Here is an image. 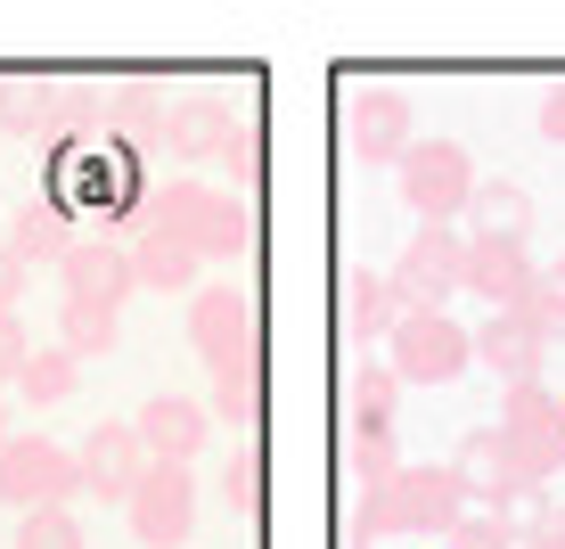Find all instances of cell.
I'll list each match as a JSON object with an SVG mask.
<instances>
[{
    "label": "cell",
    "mask_w": 565,
    "mask_h": 549,
    "mask_svg": "<svg viewBox=\"0 0 565 549\" xmlns=\"http://www.w3.org/2000/svg\"><path fill=\"white\" fill-rule=\"evenodd\" d=\"M148 156L124 140H66L50 156V205H66L83 222V239H107V222H140L148 205Z\"/></svg>",
    "instance_id": "obj_1"
},
{
    "label": "cell",
    "mask_w": 565,
    "mask_h": 549,
    "mask_svg": "<svg viewBox=\"0 0 565 549\" xmlns=\"http://www.w3.org/2000/svg\"><path fill=\"white\" fill-rule=\"evenodd\" d=\"M131 230H172V239H189L205 263H238V254L255 246V205L230 198V189H205V181H164V189H148V205H140Z\"/></svg>",
    "instance_id": "obj_2"
},
{
    "label": "cell",
    "mask_w": 565,
    "mask_h": 549,
    "mask_svg": "<svg viewBox=\"0 0 565 549\" xmlns=\"http://www.w3.org/2000/svg\"><path fill=\"white\" fill-rule=\"evenodd\" d=\"M394 181H402V205L418 213V222H467V198H476V156H467L459 140H411V156L394 165Z\"/></svg>",
    "instance_id": "obj_3"
},
{
    "label": "cell",
    "mask_w": 565,
    "mask_h": 549,
    "mask_svg": "<svg viewBox=\"0 0 565 549\" xmlns=\"http://www.w3.org/2000/svg\"><path fill=\"white\" fill-rule=\"evenodd\" d=\"M385 369L402 386H451L476 369V328H459L451 312H402V328L385 337Z\"/></svg>",
    "instance_id": "obj_4"
},
{
    "label": "cell",
    "mask_w": 565,
    "mask_h": 549,
    "mask_svg": "<svg viewBox=\"0 0 565 549\" xmlns=\"http://www.w3.org/2000/svg\"><path fill=\"white\" fill-rule=\"evenodd\" d=\"M500 435H509L516 484H550L565 467V402L541 378L533 386H509V394H500Z\"/></svg>",
    "instance_id": "obj_5"
},
{
    "label": "cell",
    "mask_w": 565,
    "mask_h": 549,
    "mask_svg": "<svg viewBox=\"0 0 565 549\" xmlns=\"http://www.w3.org/2000/svg\"><path fill=\"white\" fill-rule=\"evenodd\" d=\"M459 271H467V230H451V222H418L411 239H402V254H394V296H402V312H443L459 296Z\"/></svg>",
    "instance_id": "obj_6"
},
{
    "label": "cell",
    "mask_w": 565,
    "mask_h": 549,
    "mask_svg": "<svg viewBox=\"0 0 565 549\" xmlns=\"http://www.w3.org/2000/svg\"><path fill=\"white\" fill-rule=\"evenodd\" d=\"M337 140H344L353 165H402V156H411V99H402L394 83H344Z\"/></svg>",
    "instance_id": "obj_7"
},
{
    "label": "cell",
    "mask_w": 565,
    "mask_h": 549,
    "mask_svg": "<svg viewBox=\"0 0 565 549\" xmlns=\"http://www.w3.org/2000/svg\"><path fill=\"white\" fill-rule=\"evenodd\" d=\"M0 500H9L17 517L66 508V500H83V467H74V451H57L50 435H9L0 443Z\"/></svg>",
    "instance_id": "obj_8"
},
{
    "label": "cell",
    "mask_w": 565,
    "mask_h": 549,
    "mask_svg": "<svg viewBox=\"0 0 565 549\" xmlns=\"http://www.w3.org/2000/svg\"><path fill=\"white\" fill-rule=\"evenodd\" d=\"M124 508H131V534H140V549H181L189 534H198V467L148 460L140 493H131Z\"/></svg>",
    "instance_id": "obj_9"
},
{
    "label": "cell",
    "mask_w": 565,
    "mask_h": 549,
    "mask_svg": "<svg viewBox=\"0 0 565 549\" xmlns=\"http://www.w3.org/2000/svg\"><path fill=\"white\" fill-rule=\"evenodd\" d=\"M74 467H83V500H131L148 476V443L131 419H99L74 451Z\"/></svg>",
    "instance_id": "obj_10"
},
{
    "label": "cell",
    "mask_w": 565,
    "mask_h": 549,
    "mask_svg": "<svg viewBox=\"0 0 565 549\" xmlns=\"http://www.w3.org/2000/svg\"><path fill=\"white\" fill-rule=\"evenodd\" d=\"M189 345L205 352V369H222V361H246V352H263L255 337V296L246 287H198V304H189Z\"/></svg>",
    "instance_id": "obj_11"
},
{
    "label": "cell",
    "mask_w": 565,
    "mask_h": 549,
    "mask_svg": "<svg viewBox=\"0 0 565 549\" xmlns=\"http://www.w3.org/2000/svg\"><path fill=\"white\" fill-rule=\"evenodd\" d=\"M337 328H344V345H353V352L385 345V337L402 328L394 279H385V271H369V263H344V271H337Z\"/></svg>",
    "instance_id": "obj_12"
},
{
    "label": "cell",
    "mask_w": 565,
    "mask_h": 549,
    "mask_svg": "<svg viewBox=\"0 0 565 549\" xmlns=\"http://www.w3.org/2000/svg\"><path fill=\"white\" fill-rule=\"evenodd\" d=\"M394 493H402V534H418V541H451L459 525L476 517L467 493H459V476H451V460L443 467H402Z\"/></svg>",
    "instance_id": "obj_13"
},
{
    "label": "cell",
    "mask_w": 565,
    "mask_h": 549,
    "mask_svg": "<svg viewBox=\"0 0 565 549\" xmlns=\"http://www.w3.org/2000/svg\"><path fill=\"white\" fill-rule=\"evenodd\" d=\"M57 287H66V304H107V312H124V296L140 287L131 246H124V239H74V254L57 263Z\"/></svg>",
    "instance_id": "obj_14"
},
{
    "label": "cell",
    "mask_w": 565,
    "mask_h": 549,
    "mask_svg": "<svg viewBox=\"0 0 565 549\" xmlns=\"http://www.w3.org/2000/svg\"><path fill=\"white\" fill-rule=\"evenodd\" d=\"M533 246L524 239H467V271H459V296L492 304V312H516L524 287H533Z\"/></svg>",
    "instance_id": "obj_15"
},
{
    "label": "cell",
    "mask_w": 565,
    "mask_h": 549,
    "mask_svg": "<svg viewBox=\"0 0 565 549\" xmlns=\"http://www.w3.org/2000/svg\"><path fill=\"white\" fill-rule=\"evenodd\" d=\"M230 131H238V107H230V99H213V91H198V99H172L156 156H172V165H222Z\"/></svg>",
    "instance_id": "obj_16"
},
{
    "label": "cell",
    "mask_w": 565,
    "mask_h": 549,
    "mask_svg": "<svg viewBox=\"0 0 565 549\" xmlns=\"http://www.w3.org/2000/svg\"><path fill=\"white\" fill-rule=\"evenodd\" d=\"M541 361H550V345H541V328L524 320V312H483V328H476V369H492L500 386H533Z\"/></svg>",
    "instance_id": "obj_17"
},
{
    "label": "cell",
    "mask_w": 565,
    "mask_h": 549,
    "mask_svg": "<svg viewBox=\"0 0 565 549\" xmlns=\"http://www.w3.org/2000/svg\"><path fill=\"white\" fill-rule=\"evenodd\" d=\"M131 426H140L148 460H181V467H189V460L205 451V435H213V410H205V402H189V394H148Z\"/></svg>",
    "instance_id": "obj_18"
},
{
    "label": "cell",
    "mask_w": 565,
    "mask_h": 549,
    "mask_svg": "<svg viewBox=\"0 0 565 549\" xmlns=\"http://www.w3.org/2000/svg\"><path fill=\"white\" fill-rule=\"evenodd\" d=\"M164 115H172V91H164V83H148V74L107 83V140L156 156V140H164Z\"/></svg>",
    "instance_id": "obj_19"
},
{
    "label": "cell",
    "mask_w": 565,
    "mask_h": 549,
    "mask_svg": "<svg viewBox=\"0 0 565 549\" xmlns=\"http://www.w3.org/2000/svg\"><path fill=\"white\" fill-rule=\"evenodd\" d=\"M451 476H459V493L467 500H483V508H500L516 493V467H509V435L500 426H467L459 451H451Z\"/></svg>",
    "instance_id": "obj_20"
},
{
    "label": "cell",
    "mask_w": 565,
    "mask_h": 549,
    "mask_svg": "<svg viewBox=\"0 0 565 549\" xmlns=\"http://www.w3.org/2000/svg\"><path fill=\"white\" fill-rule=\"evenodd\" d=\"M74 239H83V222H74L66 205H50V198H33V205H17V230H9V246H17V263H66Z\"/></svg>",
    "instance_id": "obj_21"
},
{
    "label": "cell",
    "mask_w": 565,
    "mask_h": 549,
    "mask_svg": "<svg viewBox=\"0 0 565 549\" xmlns=\"http://www.w3.org/2000/svg\"><path fill=\"white\" fill-rule=\"evenodd\" d=\"M394 410H402V378L385 361H369V352H353V369H344V426H385L394 435Z\"/></svg>",
    "instance_id": "obj_22"
},
{
    "label": "cell",
    "mask_w": 565,
    "mask_h": 549,
    "mask_svg": "<svg viewBox=\"0 0 565 549\" xmlns=\"http://www.w3.org/2000/svg\"><path fill=\"white\" fill-rule=\"evenodd\" d=\"M205 410H213L222 426H238V435H255V426H263V352L213 369V402H205Z\"/></svg>",
    "instance_id": "obj_23"
},
{
    "label": "cell",
    "mask_w": 565,
    "mask_h": 549,
    "mask_svg": "<svg viewBox=\"0 0 565 549\" xmlns=\"http://www.w3.org/2000/svg\"><path fill=\"white\" fill-rule=\"evenodd\" d=\"M467 239H533V198L516 181H476L467 198Z\"/></svg>",
    "instance_id": "obj_24"
},
{
    "label": "cell",
    "mask_w": 565,
    "mask_h": 549,
    "mask_svg": "<svg viewBox=\"0 0 565 549\" xmlns=\"http://www.w3.org/2000/svg\"><path fill=\"white\" fill-rule=\"evenodd\" d=\"M198 263L205 254L189 246V239H172V230H131V271H140V287H189L198 279Z\"/></svg>",
    "instance_id": "obj_25"
},
{
    "label": "cell",
    "mask_w": 565,
    "mask_h": 549,
    "mask_svg": "<svg viewBox=\"0 0 565 549\" xmlns=\"http://www.w3.org/2000/svg\"><path fill=\"white\" fill-rule=\"evenodd\" d=\"M50 115H57V83L0 74V131H9V140H50Z\"/></svg>",
    "instance_id": "obj_26"
},
{
    "label": "cell",
    "mask_w": 565,
    "mask_h": 549,
    "mask_svg": "<svg viewBox=\"0 0 565 549\" xmlns=\"http://www.w3.org/2000/svg\"><path fill=\"white\" fill-rule=\"evenodd\" d=\"M74 386H83V361H74L66 345H50V352H33L25 369H17V402H33V410H57L74 394Z\"/></svg>",
    "instance_id": "obj_27"
},
{
    "label": "cell",
    "mask_w": 565,
    "mask_h": 549,
    "mask_svg": "<svg viewBox=\"0 0 565 549\" xmlns=\"http://www.w3.org/2000/svg\"><path fill=\"white\" fill-rule=\"evenodd\" d=\"M344 476H353V493L394 484L402 476V443L385 435V426H344Z\"/></svg>",
    "instance_id": "obj_28"
},
{
    "label": "cell",
    "mask_w": 565,
    "mask_h": 549,
    "mask_svg": "<svg viewBox=\"0 0 565 549\" xmlns=\"http://www.w3.org/2000/svg\"><path fill=\"white\" fill-rule=\"evenodd\" d=\"M115 337H124V312H107V304H66V312H57V345H66L74 361L115 352Z\"/></svg>",
    "instance_id": "obj_29"
},
{
    "label": "cell",
    "mask_w": 565,
    "mask_h": 549,
    "mask_svg": "<svg viewBox=\"0 0 565 549\" xmlns=\"http://www.w3.org/2000/svg\"><path fill=\"white\" fill-rule=\"evenodd\" d=\"M492 517L509 525V541H516V549H533V541H541V534L557 525V500H550V484H516V493L500 500Z\"/></svg>",
    "instance_id": "obj_30"
},
{
    "label": "cell",
    "mask_w": 565,
    "mask_h": 549,
    "mask_svg": "<svg viewBox=\"0 0 565 549\" xmlns=\"http://www.w3.org/2000/svg\"><path fill=\"white\" fill-rule=\"evenodd\" d=\"M17 549H90V541L74 508H33V517H17Z\"/></svg>",
    "instance_id": "obj_31"
},
{
    "label": "cell",
    "mask_w": 565,
    "mask_h": 549,
    "mask_svg": "<svg viewBox=\"0 0 565 549\" xmlns=\"http://www.w3.org/2000/svg\"><path fill=\"white\" fill-rule=\"evenodd\" d=\"M222 493H230V508H238V517H255V508H263V443H238V451H230Z\"/></svg>",
    "instance_id": "obj_32"
},
{
    "label": "cell",
    "mask_w": 565,
    "mask_h": 549,
    "mask_svg": "<svg viewBox=\"0 0 565 549\" xmlns=\"http://www.w3.org/2000/svg\"><path fill=\"white\" fill-rule=\"evenodd\" d=\"M516 312L541 328V345H565V287L550 279V271H541V279L524 287V304H516Z\"/></svg>",
    "instance_id": "obj_33"
},
{
    "label": "cell",
    "mask_w": 565,
    "mask_h": 549,
    "mask_svg": "<svg viewBox=\"0 0 565 549\" xmlns=\"http://www.w3.org/2000/svg\"><path fill=\"white\" fill-rule=\"evenodd\" d=\"M222 172H238V189L263 181V124L255 115H238V131H230V148H222Z\"/></svg>",
    "instance_id": "obj_34"
},
{
    "label": "cell",
    "mask_w": 565,
    "mask_h": 549,
    "mask_svg": "<svg viewBox=\"0 0 565 549\" xmlns=\"http://www.w3.org/2000/svg\"><path fill=\"white\" fill-rule=\"evenodd\" d=\"M33 361V337H25V320H17V312H0V394H9L17 386V369Z\"/></svg>",
    "instance_id": "obj_35"
},
{
    "label": "cell",
    "mask_w": 565,
    "mask_h": 549,
    "mask_svg": "<svg viewBox=\"0 0 565 549\" xmlns=\"http://www.w3.org/2000/svg\"><path fill=\"white\" fill-rule=\"evenodd\" d=\"M443 549H516V541H509V525H500L492 508H476V517H467V525H459V534L443 541Z\"/></svg>",
    "instance_id": "obj_36"
},
{
    "label": "cell",
    "mask_w": 565,
    "mask_h": 549,
    "mask_svg": "<svg viewBox=\"0 0 565 549\" xmlns=\"http://www.w3.org/2000/svg\"><path fill=\"white\" fill-rule=\"evenodd\" d=\"M25 304V263H17V246L0 239V312H17Z\"/></svg>",
    "instance_id": "obj_37"
},
{
    "label": "cell",
    "mask_w": 565,
    "mask_h": 549,
    "mask_svg": "<svg viewBox=\"0 0 565 549\" xmlns=\"http://www.w3.org/2000/svg\"><path fill=\"white\" fill-rule=\"evenodd\" d=\"M541 140H557V148H565V83L541 91Z\"/></svg>",
    "instance_id": "obj_38"
},
{
    "label": "cell",
    "mask_w": 565,
    "mask_h": 549,
    "mask_svg": "<svg viewBox=\"0 0 565 549\" xmlns=\"http://www.w3.org/2000/svg\"><path fill=\"white\" fill-rule=\"evenodd\" d=\"M533 549H565V500H557V525H550V534H541Z\"/></svg>",
    "instance_id": "obj_39"
},
{
    "label": "cell",
    "mask_w": 565,
    "mask_h": 549,
    "mask_svg": "<svg viewBox=\"0 0 565 549\" xmlns=\"http://www.w3.org/2000/svg\"><path fill=\"white\" fill-rule=\"evenodd\" d=\"M0 443H9V394H0Z\"/></svg>",
    "instance_id": "obj_40"
},
{
    "label": "cell",
    "mask_w": 565,
    "mask_h": 549,
    "mask_svg": "<svg viewBox=\"0 0 565 549\" xmlns=\"http://www.w3.org/2000/svg\"><path fill=\"white\" fill-rule=\"evenodd\" d=\"M550 279H557V287H565V263H557V271H550Z\"/></svg>",
    "instance_id": "obj_41"
}]
</instances>
